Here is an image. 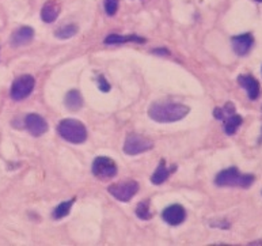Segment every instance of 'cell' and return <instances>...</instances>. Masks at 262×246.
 Here are the masks:
<instances>
[{"mask_svg": "<svg viewBox=\"0 0 262 246\" xmlns=\"http://www.w3.org/2000/svg\"><path fill=\"white\" fill-rule=\"evenodd\" d=\"M105 2V12L109 16L116 15V12L118 10V4L120 0H103Z\"/></svg>", "mask_w": 262, "mask_h": 246, "instance_id": "44dd1931", "label": "cell"}, {"mask_svg": "<svg viewBox=\"0 0 262 246\" xmlns=\"http://www.w3.org/2000/svg\"><path fill=\"white\" fill-rule=\"evenodd\" d=\"M66 105L70 110H79L83 105L82 95L78 90H71L66 95Z\"/></svg>", "mask_w": 262, "mask_h": 246, "instance_id": "9a60e30c", "label": "cell"}, {"mask_svg": "<svg viewBox=\"0 0 262 246\" xmlns=\"http://www.w3.org/2000/svg\"><path fill=\"white\" fill-rule=\"evenodd\" d=\"M255 181L253 174H242L236 168H228L216 176L215 184L217 187L249 188Z\"/></svg>", "mask_w": 262, "mask_h": 246, "instance_id": "3957f363", "label": "cell"}, {"mask_svg": "<svg viewBox=\"0 0 262 246\" xmlns=\"http://www.w3.org/2000/svg\"><path fill=\"white\" fill-rule=\"evenodd\" d=\"M25 124H26V128L33 136L38 137L48 131V122L39 114H28L26 118H25Z\"/></svg>", "mask_w": 262, "mask_h": 246, "instance_id": "30bf717a", "label": "cell"}, {"mask_svg": "<svg viewBox=\"0 0 262 246\" xmlns=\"http://www.w3.org/2000/svg\"><path fill=\"white\" fill-rule=\"evenodd\" d=\"M249 245H251V246H254V245H262V239H259V241H255V242L249 243Z\"/></svg>", "mask_w": 262, "mask_h": 246, "instance_id": "603a6c76", "label": "cell"}, {"mask_svg": "<svg viewBox=\"0 0 262 246\" xmlns=\"http://www.w3.org/2000/svg\"><path fill=\"white\" fill-rule=\"evenodd\" d=\"M34 37V30L29 26H22L12 34L11 44L14 47H20V45H26L33 39Z\"/></svg>", "mask_w": 262, "mask_h": 246, "instance_id": "4fadbf2b", "label": "cell"}, {"mask_svg": "<svg viewBox=\"0 0 262 246\" xmlns=\"http://www.w3.org/2000/svg\"><path fill=\"white\" fill-rule=\"evenodd\" d=\"M107 191L113 197L118 200V201H129L133 196L136 195L137 191H139V184L136 181L129 180V181H124V182H118V184L110 185L107 188Z\"/></svg>", "mask_w": 262, "mask_h": 246, "instance_id": "5b68a950", "label": "cell"}, {"mask_svg": "<svg viewBox=\"0 0 262 246\" xmlns=\"http://www.w3.org/2000/svg\"><path fill=\"white\" fill-rule=\"evenodd\" d=\"M76 33H78V26L74 24H70L66 25V26H60V28L55 31V35L60 39H68L72 38Z\"/></svg>", "mask_w": 262, "mask_h": 246, "instance_id": "ac0fdd59", "label": "cell"}, {"mask_svg": "<svg viewBox=\"0 0 262 246\" xmlns=\"http://www.w3.org/2000/svg\"><path fill=\"white\" fill-rule=\"evenodd\" d=\"M154 147V143L149 140L148 137L143 136V135H137V133H132L128 135L124 145V151L128 155H139L141 153H145Z\"/></svg>", "mask_w": 262, "mask_h": 246, "instance_id": "277c9868", "label": "cell"}, {"mask_svg": "<svg viewBox=\"0 0 262 246\" xmlns=\"http://www.w3.org/2000/svg\"><path fill=\"white\" fill-rule=\"evenodd\" d=\"M129 41H136V43H144L145 39L139 37V35H118V34H110L105 38V44H124L129 43Z\"/></svg>", "mask_w": 262, "mask_h": 246, "instance_id": "e0dca14e", "label": "cell"}, {"mask_svg": "<svg viewBox=\"0 0 262 246\" xmlns=\"http://www.w3.org/2000/svg\"><path fill=\"white\" fill-rule=\"evenodd\" d=\"M224 121V132L227 133V135H234L238 128L242 125L243 122V118L239 116V114L234 113V114H230L228 117H226L223 120Z\"/></svg>", "mask_w": 262, "mask_h": 246, "instance_id": "5bb4252c", "label": "cell"}, {"mask_svg": "<svg viewBox=\"0 0 262 246\" xmlns=\"http://www.w3.org/2000/svg\"><path fill=\"white\" fill-rule=\"evenodd\" d=\"M93 174L99 180H109L117 174V165L107 156H98L93 163Z\"/></svg>", "mask_w": 262, "mask_h": 246, "instance_id": "8992f818", "label": "cell"}, {"mask_svg": "<svg viewBox=\"0 0 262 246\" xmlns=\"http://www.w3.org/2000/svg\"><path fill=\"white\" fill-rule=\"evenodd\" d=\"M35 80L30 75H24L12 83L11 87V98L15 101H22L25 98H28L32 91L34 90Z\"/></svg>", "mask_w": 262, "mask_h": 246, "instance_id": "52a82bcc", "label": "cell"}, {"mask_svg": "<svg viewBox=\"0 0 262 246\" xmlns=\"http://www.w3.org/2000/svg\"><path fill=\"white\" fill-rule=\"evenodd\" d=\"M232 49L238 56H246L253 48L254 44V37L250 33H243V34L234 35L231 39Z\"/></svg>", "mask_w": 262, "mask_h": 246, "instance_id": "ba28073f", "label": "cell"}, {"mask_svg": "<svg viewBox=\"0 0 262 246\" xmlns=\"http://www.w3.org/2000/svg\"><path fill=\"white\" fill-rule=\"evenodd\" d=\"M255 2H257V3H262V0H255Z\"/></svg>", "mask_w": 262, "mask_h": 246, "instance_id": "cb8c5ba5", "label": "cell"}, {"mask_svg": "<svg viewBox=\"0 0 262 246\" xmlns=\"http://www.w3.org/2000/svg\"><path fill=\"white\" fill-rule=\"evenodd\" d=\"M168 176H170V170L166 168V162H164V160H161V163H159V166L157 168V172L151 176V182L155 185H161L163 184L164 181L167 180Z\"/></svg>", "mask_w": 262, "mask_h": 246, "instance_id": "2e32d148", "label": "cell"}, {"mask_svg": "<svg viewBox=\"0 0 262 246\" xmlns=\"http://www.w3.org/2000/svg\"><path fill=\"white\" fill-rule=\"evenodd\" d=\"M136 215L143 219V220H148V219L152 218V214H151V210H149V200H144V201L137 204Z\"/></svg>", "mask_w": 262, "mask_h": 246, "instance_id": "ffe728a7", "label": "cell"}, {"mask_svg": "<svg viewBox=\"0 0 262 246\" xmlns=\"http://www.w3.org/2000/svg\"><path fill=\"white\" fill-rule=\"evenodd\" d=\"M57 131L64 140L74 143V145L84 143L87 139L86 127L82 121L75 120V118H66L63 121H60Z\"/></svg>", "mask_w": 262, "mask_h": 246, "instance_id": "7a4b0ae2", "label": "cell"}, {"mask_svg": "<svg viewBox=\"0 0 262 246\" xmlns=\"http://www.w3.org/2000/svg\"><path fill=\"white\" fill-rule=\"evenodd\" d=\"M238 83L246 90L247 97L250 98L251 101H255L259 97L261 87H259L258 80L253 75H241L238 76Z\"/></svg>", "mask_w": 262, "mask_h": 246, "instance_id": "8fae6325", "label": "cell"}, {"mask_svg": "<svg viewBox=\"0 0 262 246\" xmlns=\"http://www.w3.org/2000/svg\"><path fill=\"white\" fill-rule=\"evenodd\" d=\"M261 72H262V68H261Z\"/></svg>", "mask_w": 262, "mask_h": 246, "instance_id": "d4e9b609", "label": "cell"}, {"mask_svg": "<svg viewBox=\"0 0 262 246\" xmlns=\"http://www.w3.org/2000/svg\"><path fill=\"white\" fill-rule=\"evenodd\" d=\"M98 86H99V89H101V91H103V93H107V91L110 90V85L106 82L103 76H99Z\"/></svg>", "mask_w": 262, "mask_h": 246, "instance_id": "7402d4cb", "label": "cell"}, {"mask_svg": "<svg viewBox=\"0 0 262 246\" xmlns=\"http://www.w3.org/2000/svg\"><path fill=\"white\" fill-rule=\"evenodd\" d=\"M60 4L56 0H49L43 4L42 10H41V19L47 24H52L57 19V16L60 14Z\"/></svg>", "mask_w": 262, "mask_h": 246, "instance_id": "7c38bea8", "label": "cell"}, {"mask_svg": "<svg viewBox=\"0 0 262 246\" xmlns=\"http://www.w3.org/2000/svg\"><path fill=\"white\" fill-rule=\"evenodd\" d=\"M162 218L170 226H178L186 218V211L180 204H174V206H170L162 212Z\"/></svg>", "mask_w": 262, "mask_h": 246, "instance_id": "9c48e42d", "label": "cell"}, {"mask_svg": "<svg viewBox=\"0 0 262 246\" xmlns=\"http://www.w3.org/2000/svg\"><path fill=\"white\" fill-rule=\"evenodd\" d=\"M189 108L182 104L174 102H155L149 106L148 116L157 122H176L186 117Z\"/></svg>", "mask_w": 262, "mask_h": 246, "instance_id": "6da1fadb", "label": "cell"}, {"mask_svg": "<svg viewBox=\"0 0 262 246\" xmlns=\"http://www.w3.org/2000/svg\"><path fill=\"white\" fill-rule=\"evenodd\" d=\"M75 200L76 199H71V200H68V201H64V203L59 204V206H57V207L53 210V218L61 219V218H64V216L68 215L71 211V208H72V206H74Z\"/></svg>", "mask_w": 262, "mask_h": 246, "instance_id": "d6986e66", "label": "cell"}]
</instances>
